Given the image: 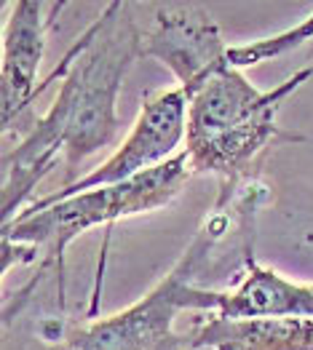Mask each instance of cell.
<instances>
[{
    "mask_svg": "<svg viewBox=\"0 0 313 350\" xmlns=\"http://www.w3.org/2000/svg\"><path fill=\"white\" fill-rule=\"evenodd\" d=\"M236 217L238 196L217 198L199 233L150 292L113 316L70 326L46 350H190V332L179 334L174 321L182 310H214V289L201 286L199 273L230 225H236Z\"/></svg>",
    "mask_w": 313,
    "mask_h": 350,
    "instance_id": "cell-4",
    "label": "cell"
},
{
    "mask_svg": "<svg viewBox=\"0 0 313 350\" xmlns=\"http://www.w3.org/2000/svg\"><path fill=\"white\" fill-rule=\"evenodd\" d=\"M305 67H311V70H313V43L308 46V57H305Z\"/></svg>",
    "mask_w": 313,
    "mask_h": 350,
    "instance_id": "cell-11",
    "label": "cell"
},
{
    "mask_svg": "<svg viewBox=\"0 0 313 350\" xmlns=\"http://www.w3.org/2000/svg\"><path fill=\"white\" fill-rule=\"evenodd\" d=\"M220 319H252V316H292L313 319V284L292 281L273 267H244V278L225 292L214 289V310Z\"/></svg>",
    "mask_w": 313,
    "mask_h": 350,
    "instance_id": "cell-8",
    "label": "cell"
},
{
    "mask_svg": "<svg viewBox=\"0 0 313 350\" xmlns=\"http://www.w3.org/2000/svg\"><path fill=\"white\" fill-rule=\"evenodd\" d=\"M190 176H193L190 158L185 150H179L166 163L129 182L97 187V190L67 196L59 201L35 198L14 222L3 225V243L27 246L35 254V262L40 257L38 278L5 299V313H3L5 326L25 308L29 292L35 289V284L43 278L46 270H59V273L64 270V252L75 238H81L94 228H102V225L113 228L121 219H132V217L169 206L182 193Z\"/></svg>",
    "mask_w": 313,
    "mask_h": 350,
    "instance_id": "cell-3",
    "label": "cell"
},
{
    "mask_svg": "<svg viewBox=\"0 0 313 350\" xmlns=\"http://www.w3.org/2000/svg\"><path fill=\"white\" fill-rule=\"evenodd\" d=\"M230 46L212 14L199 3L153 5V19L142 32V57L166 64L179 88L190 94L230 62Z\"/></svg>",
    "mask_w": 313,
    "mask_h": 350,
    "instance_id": "cell-6",
    "label": "cell"
},
{
    "mask_svg": "<svg viewBox=\"0 0 313 350\" xmlns=\"http://www.w3.org/2000/svg\"><path fill=\"white\" fill-rule=\"evenodd\" d=\"M137 5L110 3L81 38L67 49L59 67L40 81V94L59 78L49 113L3 152V225L14 222L29 204L35 187L64 163V187L78 182L81 163L110 147L118 137V94L142 57V32Z\"/></svg>",
    "mask_w": 313,
    "mask_h": 350,
    "instance_id": "cell-1",
    "label": "cell"
},
{
    "mask_svg": "<svg viewBox=\"0 0 313 350\" xmlns=\"http://www.w3.org/2000/svg\"><path fill=\"white\" fill-rule=\"evenodd\" d=\"M190 337V350H313V319L212 316L196 323Z\"/></svg>",
    "mask_w": 313,
    "mask_h": 350,
    "instance_id": "cell-9",
    "label": "cell"
},
{
    "mask_svg": "<svg viewBox=\"0 0 313 350\" xmlns=\"http://www.w3.org/2000/svg\"><path fill=\"white\" fill-rule=\"evenodd\" d=\"M311 43H313V14L305 16L300 25L284 29V32H276V35H268V38H257V40L241 43V46H230L228 57L233 67L247 70V67H257L262 62L284 57L289 51H295L300 46H311Z\"/></svg>",
    "mask_w": 313,
    "mask_h": 350,
    "instance_id": "cell-10",
    "label": "cell"
},
{
    "mask_svg": "<svg viewBox=\"0 0 313 350\" xmlns=\"http://www.w3.org/2000/svg\"><path fill=\"white\" fill-rule=\"evenodd\" d=\"M188 107H190V99L179 86L142 96L140 116L134 120L132 131L126 134V139L115 147L113 155L97 169H91L86 176H81L78 182L43 196V201H59V198L88 193L97 187L121 185L166 163L177 155V147L188 137Z\"/></svg>",
    "mask_w": 313,
    "mask_h": 350,
    "instance_id": "cell-5",
    "label": "cell"
},
{
    "mask_svg": "<svg viewBox=\"0 0 313 350\" xmlns=\"http://www.w3.org/2000/svg\"><path fill=\"white\" fill-rule=\"evenodd\" d=\"M64 3H38L19 0L3 27V62H0V118L8 134L14 123L29 110L40 96L38 70L46 51L49 29L62 14Z\"/></svg>",
    "mask_w": 313,
    "mask_h": 350,
    "instance_id": "cell-7",
    "label": "cell"
},
{
    "mask_svg": "<svg viewBox=\"0 0 313 350\" xmlns=\"http://www.w3.org/2000/svg\"><path fill=\"white\" fill-rule=\"evenodd\" d=\"M313 78L311 67H300L271 91L260 88L244 70L225 64L190 94L185 152L193 174H214L223 182V198H233L238 185L252 176L262 155L284 142H303V134H289L279 126V107L303 83Z\"/></svg>",
    "mask_w": 313,
    "mask_h": 350,
    "instance_id": "cell-2",
    "label": "cell"
}]
</instances>
